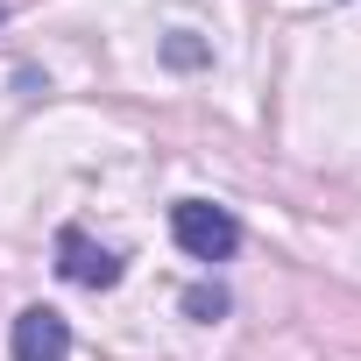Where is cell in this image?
I'll return each instance as SVG.
<instances>
[{
    "label": "cell",
    "instance_id": "cell-1",
    "mask_svg": "<svg viewBox=\"0 0 361 361\" xmlns=\"http://www.w3.org/2000/svg\"><path fill=\"white\" fill-rule=\"evenodd\" d=\"M170 234H177V248H185L192 262H227V255L241 248V220H234L227 206H213V199L170 206Z\"/></svg>",
    "mask_w": 361,
    "mask_h": 361
},
{
    "label": "cell",
    "instance_id": "cell-5",
    "mask_svg": "<svg viewBox=\"0 0 361 361\" xmlns=\"http://www.w3.org/2000/svg\"><path fill=\"white\" fill-rule=\"evenodd\" d=\"M199 57H206V50H199L192 36H170V64H199Z\"/></svg>",
    "mask_w": 361,
    "mask_h": 361
},
{
    "label": "cell",
    "instance_id": "cell-4",
    "mask_svg": "<svg viewBox=\"0 0 361 361\" xmlns=\"http://www.w3.org/2000/svg\"><path fill=\"white\" fill-rule=\"evenodd\" d=\"M185 312H192V319H220V312H227V290H220V283H192V290H185Z\"/></svg>",
    "mask_w": 361,
    "mask_h": 361
},
{
    "label": "cell",
    "instance_id": "cell-3",
    "mask_svg": "<svg viewBox=\"0 0 361 361\" xmlns=\"http://www.w3.org/2000/svg\"><path fill=\"white\" fill-rule=\"evenodd\" d=\"M64 354H71V326H64V312L29 305V312L15 319V361H64Z\"/></svg>",
    "mask_w": 361,
    "mask_h": 361
},
{
    "label": "cell",
    "instance_id": "cell-2",
    "mask_svg": "<svg viewBox=\"0 0 361 361\" xmlns=\"http://www.w3.org/2000/svg\"><path fill=\"white\" fill-rule=\"evenodd\" d=\"M57 276L78 283V290H114V283H121V255L99 248L85 227H64V234H57Z\"/></svg>",
    "mask_w": 361,
    "mask_h": 361
}]
</instances>
